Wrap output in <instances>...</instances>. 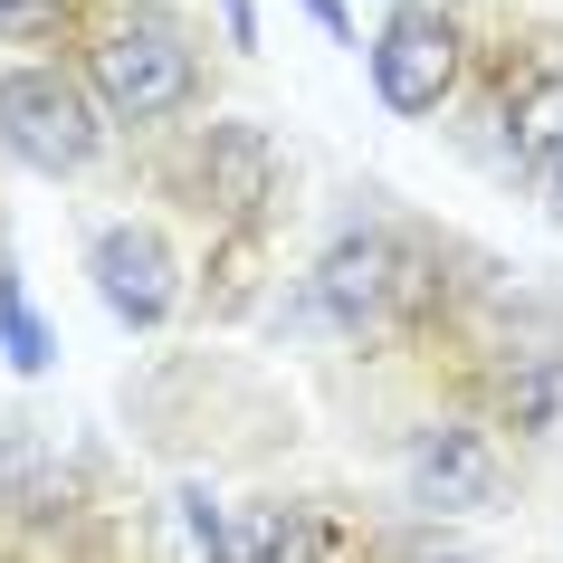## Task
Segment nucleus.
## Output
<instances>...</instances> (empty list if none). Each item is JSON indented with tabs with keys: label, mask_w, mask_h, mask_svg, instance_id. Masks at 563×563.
<instances>
[{
	"label": "nucleus",
	"mask_w": 563,
	"mask_h": 563,
	"mask_svg": "<svg viewBox=\"0 0 563 563\" xmlns=\"http://www.w3.org/2000/svg\"><path fill=\"white\" fill-rule=\"evenodd\" d=\"M87 87H96L106 115L153 124V115H173V106H191V48L163 20H124V30H106L87 48Z\"/></svg>",
	"instance_id": "nucleus-1"
},
{
	"label": "nucleus",
	"mask_w": 563,
	"mask_h": 563,
	"mask_svg": "<svg viewBox=\"0 0 563 563\" xmlns=\"http://www.w3.org/2000/svg\"><path fill=\"white\" fill-rule=\"evenodd\" d=\"M0 144L30 173H77L96 153V106L58 67H0Z\"/></svg>",
	"instance_id": "nucleus-2"
},
{
	"label": "nucleus",
	"mask_w": 563,
	"mask_h": 563,
	"mask_svg": "<svg viewBox=\"0 0 563 563\" xmlns=\"http://www.w3.org/2000/svg\"><path fill=\"white\" fill-rule=\"evenodd\" d=\"M373 87H383L391 115H440V96L459 87V30L440 10H391L383 38H373Z\"/></svg>",
	"instance_id": "nucleus-3"
},
{
	"label": "nucleus",
	"mask_w": 563,
	"mask_h": 563,
	"mask_svg": "<svg viewBox=\"0 0 563 563\" xmlns=\"http://www.w3.org/2000/svg\"><path fill=\"white\" fill-rule=\"evenodd\" d=\"M87 277H96V297L115 306L124 325H163V316H173V297H181V267H173V249H163V230H134V220L96 230Z\"/></svg>",
	"instance_id": "nucleus-4"
},
{
	"label": "nucleus",
	"mask_w": 563,
	"mask_h": 563,
	"mask_svg": "<svg viewBox=\"0 0 563 563\" xmlns=\"http://www.w3.org/2000/svg\"><path fill=\"white\" fill-rule=\"evenodd\" d=\"M411 277L420 267L401 258L383 230H344L325 258H316V306H325L334 325H373V316H391V306L411 297Z\"/></svg>",
	"instance_id": "nucleus-5"
},
{
	"label": "nucleus",
	"mask_w": 563,
	"mask_h": 563,
	"mask_svg": "<svg viewBox=\"0 0 563 563\" xmlns=\"http://www.w3.org/2000/svg\"><path fill=\"white\" fill-rule=\"evenodd\" d=\"M411 497L430 506V516H468V506L497 497V449H487V430H468V420H430L411 440Z\"/></svg>",
	"instance_id": "nucleus-6"
},
{
	"label": "nucleus",
	"mask_w": 563,
	"mask_h": 563,
	"mask_svg": "<svg viewBox=\"0 0 563 563\" xmlns=\"http://www.w3.org/2000/svg\"><path fill=\"white\" fill-rule=\"evenodd\" d=\"M191 534H201L210 563H287L297 516L267 497H191Z\"/></svg>",
	"instance_id": "nucleus-7"
},
{
	"label": "nucleus",
	"mask_w": 563,
	"mask_h": 563,
	"mask_svg": "<svg viewBox=\"0 0 563 563\" xmlns=\"http://www.w3.org/2000/svg\"><path fill=\"white\" fill-rule=\"evenodd\" d=\"M267 173H277V153H267V134L258 124H210V153H201V191L230 220H258V201H267Z\"/></svg>",
	"instance_id": "nucleus-8"
},
{
	"label": "nucleus",
	"mask_w": 563,
	"mask_h": 563,
	"mask_svg": "<svg viewBox=\"0 0 563 563\" xmlns=\"http://www.w3.org/2000/svg\"><path fill=\"white\" fill-rule=\"evenodd\" d=\"M516 163L544 181V201L563 210V77H534L516 96Z\"/></svg>",
	"instance_id": "nucleus-9"
},
{
	"label": "nucleus",
	"mask_w": 563,
	"mask_h": 563,
	"mask_svg": "<svg viewBox=\"0 0 563 563\" xmlns=\"http://www.w3.org/2000/svg\"><path fill=\"white\" fill-rule=\"evenodd\" d=\"M506 411L526 420V430H554V420H563V363H534V373H516V383H506Z\"/></svg>",
	"instance_id": "nucleus-10"
},
{
	"label": "nucleus",
	"mask_w": 563,
	"mask_h": 563,
	"mask_svg": "<svg viewBox=\"0 0 563 563\" xmlns=\"http://www.w3.org/2000/svg\"><path fill=\"white\" fill-rule=\"evenodd\" d=\"M0 344H10L20 373H48V334L30 325V306H20V277H10V267H0Z\"/></svg>",
	"instance_id": "nucleus-11"
},
{
	"label": "nucleus",
	"mask_w": 563,
	"mask_h": 563,
	"mask_svg": "<svg viewBox=\"0 0 563 563\" xmlns=\"http://www.w3.org/2000/svg\"><path fill=\"white\" fill-rule=\"evenodd\" d=\"M58 30V0H0V38H38Z\"/></svg>",
	"instance_id": "nucleus-12"
},
{
	"label": "nucleus",
	"mask_w": 563,
	"mask_h": 563,
	"mask_svg": "<svg viewBox=\"0 0 563 563\" xmlns=\"http://www.w3.org/2000/svg\"><path fill=\"white\" fill-rule=\"evenodd\" d=\"M220 20H230V48H258V20H249V0H220Z\"/></svg>",
	"instance_id": "nucleus-13"
},
{
	"label": "nucleus",
	"mask_w": 563,
	"mask_h": 563,
	"mask_svg": "<svg viewBox=\"0 0 563 563\" xmlns=\"http://www.w3.org/2000/svg\"><path fill=\"white\" fill-rule=\"evenodd\" d=\"M306 10H316V30H325V38H344V0H306Z\"/></svg>",
	"instance_id": "nucleus-14"
},
{
	"label": "nucleus",
	"mask_w": 563,
	"mask_h": 563,
	"mask_svg": "<svg viewBox=\"0 0 563 563\" xmlns=\"http://www.w3.org/2000/svg\"><path fill=\"white\" fill-rule=\"evenodd\" d=\"M411 563H477V554H449V544H420Z\"/></svg>",
	"instance_id": "nucleus-15"
}]
</instances>
